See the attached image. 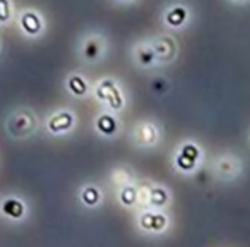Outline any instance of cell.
I'll use <instances>...</instances> for the list:
<instances>
[{"label":"cell","instance_id":"6da1fadb","mask_svg":"<svg viewBox=\"0 0 250 247\" xmlns=\"http://www.w3.org/2000/svg\"><path fill=\"white\" fill-rule=\"evenodd\" d=\"M40 120L29 107H16L7 113L4 120V131L11 139H29L38 131Z\"/></svg>","mask_w":250,"mask_h":247},{"label":"cell","instance_id":"7a4b0ae2","mask_svg":"<svg viewBox=\"0 0 250 247\" xmlns=\"http://www.w3.org/2000/svg\"><path fill=\"white\" fill-rule=\"evenodd\" d=\"M16 26L24 38L36 40L45 31V19L35 9H22L16 14Z\"/></svg>","mask_w":250,"mask_h":247},{"label":"cell","instance_id":"3957f363","mask_svg":"<svg viewBox=\"0 0 250 247\" xmlns=\"http://www.w3.org/2000/svg\"><path fill=\"white\" fill-rule=\"evenodd\" d=\"M0 218L11 223H21L28 218V204L18 194H9L0 199Z\"/></svg>","mask_w":250,"mask_h":247},{"label":"cell","instance_id":"277c9868","mask_svg":"<svg viewBox=\"0 0 250 247\" xmlns=\"http://www.w3.org/2000/svg\"><path fill=\"white\" fill-rule=\"evenodd\" d=\"M74 124H76V115L67 108H60L48 115L45 122V129L52 136H62L72 129Z\"/></svg>","mask_w":250,"mask_h":247},{"label":"cell","instance_id":"5b68a950","mask_svg":"<svg viewBox=\"0 0 250 247\" xmlns=\"http://www.w3.org/2000/svg\"><path fill=\"white\" fill-rule=\"evenodd\" d=\"M96 96L100 98L101 101H104L111 110H120V108L124 107V96H122L117 84L110 79L101 81V83L98 84Z\"/></svg>","mask_w":250,"mask_h":247},{"label":"cell","instance_id":"8992f818","mask_svg":"<svg viewBox=\"0 0 250 247\" xmlns=\"http://www.w3.org/2000/svg\"><path fill=\"white\" fill-rule=\"evenodd\" d=\"M151 46H153L154 53H156V60H160V62H168V60L173 59L175 53H177L175 42L171 38H168V36H160V38H156L151 43Z\"/></svg>","mask_w":250,"mask_h":247},{"label":"cell","instance_id":"52a82bcc","mask_svg":"<svg viewBox=\"0 0 250 247\" xmlns=\"http://www.w3.org/2000/svg\"><path fill=\"white\" fill-rule=\"evenodd\" d=\"M199 157H201V151H199L197 146H194V144H190V143L185 144L180 150V155L177 157L178 168H182V170H185V172L192 170V168L197 165Z\"/></svg>","mask_w":250,"mask_h":247},{"label":"cell","instance_id":"ba28073f","mask_svg":"<svg viewBox=\"0 0 250 247\" xmlns=\"http://www.w3.org/2000/svg\"><path fill=\"white\" fill-rule=\"evenodd\" d=\"M139 223L141 228H144L146 232H161L167 226V216L156 211H146L141 215Z\"/></svg>","mask_w":250,"mask_h":247},{"label":"cell","instance_id":"9c48e42d","mask_svg":"<svg viewBox=\"0 0 250 247\" xmlns=\"http://www.w3.org/2000/svg\"><path fill=\"white\" fill-rule=\"evenodd\" d=\"M134 137L143 146H151V144H154L158 141V129L149 122H143V124H139L136 127Z\"/></svg>","mask_w":250,"mask_h":247},{"label":"cell","instance_id":"30bf717a","mask_svg":"<svg viewBox=\"0 0 250 247\" xmlns=\"http://www.w3.org/2000/svg\"><path fill=\"white\" fill-rule=\"evenodd\" d=\"M96 127H98V131L103 134V136L110 137V136H113V134H117L118 122H117V118H115L113 115L103 113V115H100V117H98Z\"/></svg>","mask_w":250,"mask_h":247},{"label":"cell","instance_id":"8fae6325","mask_svg":"<svg viewBox=\"0 0 250 247\" xmlns=\"http://www.w3.org/2000/svg\"><path fill=\"white\" fill-rule=\"evenodd\" d=\"M67 90L77 98L86 96L87 93V83L81 74H72V76L67 77Z\"/></svg>","mask_w":250,"mask_h":247},{"label":"cell","instance_id":"7c38bea8","mask_svg":"<svg viewBox=\"0 0 250 247\" xmlns=\"http://www.w3.org/2000/svg\"><path fill=\"white\" fill-rule=\"evenodd\" d=\"M101 52H103V46H101V40L100 38H94V36H91V38H87L86 42H84L83 57L86 60L93 62V60H96L98 57L101 55Z\"/></svg>","mask_w":250,"mask_h":247},{"label":"cell","instance_id":"4fadbf2b","mask_svg":"<svg viewBox=\"0 0 250 247\" xmlns=\"http://www.w3.org/2000/svg\"><path fill=\"white\" fill-rule=\"evenodd\" d=\"M187 18H188L187 9L182 7V5H175V7H171L170 11L167 12L165 21H167V24L173 26V28H180V26L187 21Z\"/></svg>","mask_w":250,"mask_h":247},{"label":"cell","instance_id":"5bb4252c","mask_svg":"<svg viewBox=\"0 0 250 247\" xmlns=\"http://www.w3.org/2000/svg\"><path fill=\"white\" fill-rule=\"evenodd\" d=\"M136 59L143 67H149L156 62V53H154L153 46L147 45V43H143V45H139L136 48Z\"/></svg>","mask_w":250,"mask_h":247},{"label":"cell","instance_id":"9a60e30c","mask_svg":"<svg viewBox=\"0 0 250 247\" xmlns=\"http://www.w3.org/2000/svg\"><path fill=\"white\" fill-rule=\"evenodd\" d=\"M16 19V9L12 0H0V28H5Z\"/></svg>","mask_w":250,"mask_h":247},{"label":"cell","instance_id":"2e32d148","mask_svg":"<svg viewBox=\"0 0 250 247\" xmlns=\"http://www.w3.org/2000/svg\"><path fill=\"white\" fill-rule=\"evenodd\" d=\"M236 165L238 163H236L231 157H223V158H219L218 163H216V170H218V174L223 175V177H233V175L236 174V170H238Z\"/></svg>","mask_w":250,"mask_h":247},{"label":"cell","instance_id":"e0dca14e","mask_svg":"<svg viewBox=\"0 0 250 247\" xmlns=\"http://www.w3.org/2000/svg\"><path fill=\"white\" fill-rule=\"evenodd\" d=\"M100 199H101V194L94 185H86V187L83 189V192H81V201L86 206H91V208L96 206L98 202H100Z\"/></svg>","mask_w":250,"mask_h":247},{"label":"cell","instance_id":"ac0fdd59","mask_svg":"<svg viewBox=\"0 0 250 247\" xmlns=\"http://www.w3.org/2000/svg\"><path fill=\"white\" fill-rule=\"evenodd\" d=\"M147 202L153 206H165L168 202V192L163 187H153L147 192Z\"/></svg>","mask_w":250,"mask_h":247},{"label":"cell","instance_id":"d6986e66","mask_svg":"<svg viewBox=\"0 0 250 247\" xmlns=\"http://www.w3.org/2000/svg\"><path fill=\"white\" fill-rule=\"evenodd\" d=\"M137 198H139V192L132 187V185H124L120 192V202L124 206H132L136 204Z\"/></svg>","mask_w":250,"mask_h":247},{"label":"cell","instance_id":"ffe728a7","mask_svg":"<svg viewBox=\"0 0 250 247\" xmlns=\"http://www.w3.org/2000/svg\"><path fill=\"white\" fill-rule=\"evenodd\" d=\"M0 52H2V38H0Z\"/></svg>","mask_w":250,"mask_h":247},{"label":"cell","instance_id":"44dd1931","mask_svg":"<svg viewBox=\"0 0 250 247\" xmlns=\"http://www.w3.org/2000/svg\"><path fill=\"white\" fill-rule=\"evenodd\" d=\"M122 2H127V0H122Z\"/></svg>","mask_w":250,"mask_h":247}]
</instances>
